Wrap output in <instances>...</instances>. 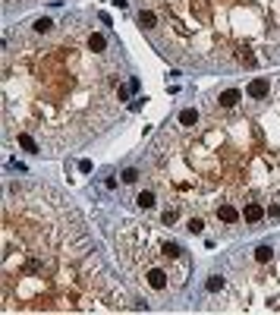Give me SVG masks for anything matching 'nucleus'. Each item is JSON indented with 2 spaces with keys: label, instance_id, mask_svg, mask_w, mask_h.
Here are the masks:
<instances>
[{
  "label": "nucleus",
  "instance_id": "f257e3e1",
  "mask_svg": "<svg viewBox=\"0 0 280 315\" xmlns=\"http://www.w3.org/2000/svg\"><path fill=\"white\" fill-rule=\"evenodd\" d=\"M145 174L167 205L189 214H208L220 202L280 205V79L261 101L236 110L205 101L195 126H164Z\"/></svg>",
  "mask_w": 280,
  "mask_h": 315
},
{
  "label": "nucleus",
  "instance_id": "f03ea898",
  "mask_svg": "<svg viewBox=\"0 0 280 315\" xmlns=\"http://www.w3.org/2000/svg\"><path fill=\"white\" fill-rule=\"evenodd\" d=\"M161 26L151 41L167 60L201 69L280 63V0H145Z\"/></svg>",
  "mask_w": 280,
  "mask_h": 315
},
{
  "label": "nucleus",
  "instance_id": "7ed1b4c3",
  "mask_svg": "<svg viewBox=\"0 0 280 315\" xmlns=\"http://www.w3.org/2000/svg\"><path fill=\"white\" fill-rule=\"evenodd\" d=\"M261 221H268V205H265V202H258V199L246 202V205H242V224H246V230L258 227Z\"/></svg>",
  "mask_w": 280,
  "mask_h": 315
},
{
  "label": "nucleus",
  "instance_id": "20e7f679",
  "mask_svg": "<svg viewBox=\"0 0 280 315\" xmlns=\"http://www.w3.org/2000/svg\"><path fill=\"white\" fill-rule=\"evenodd\" d=\"M136 22H139V29L148 35V38H151V35L158 32V26H161V16H158V10H155V7H139Z\"/></svg>",
  "mask_w": 280,
  "mask_h": 315
},
{
  "label": "nucleus",
  "instance_id": "39448f33",
  "mask_svg": "<svg viewBox=\"0 0 280 315\" xmlns=\"http://www.w3.org/2000/svg\"><path fill=\"white\" fill-rule=\"evenodd\" d=\"M271 88H274V79H268V76H258V79H252V82L246 85V98H252V101H261V98H268V95H271Z\"/></svg>",
  "mask_w": 280,
  "mask_h": 315
},
{
  "label": "nucleus",
  "instance_id": "423d86ee",
  "mask_svg": "<svg viewBox=\"0 0 280 315\" xmlns=\"http://www.w3.org/2000/svg\"><path fill=\"white\" fill-rule=\"evenodd\" d=\"M211 101H214L220 110H236V107L242 104V91H239V88H223V91H217Z\"/></svg>",
  "mask_w": 280,
  "mask_h": 315
},
{
  "label": "nucleus",
  "instance_id": "0eeeda50",
  "mask_svg": "<svg viewBox=\"0 0 280 315\" xmlns=\"http://www.w3.org/2000/svg\"><path fill=\"white\" fill-rule=\"evenodd\" d=\"M252 262L271 265V262H274V243H258V246L252 249Z\"/></svg>",
  "mask_w": 280,
  "mask_h": 315
},
{
  "label": "nucleus",
  "instance_id": "6e6552de",
  "mask_svg": "<svg viewBox=\"0 0 280 315\" xmlns=\"http://www.w3.org/2000/svg\"><path fill=\"white\" fill-rule=\"evenodd\" d=\"M155 202H158V189H151V186L142 189V192L136 196V205H139V208H145V211H148V208H155Z\"/></svg>",
  "mask_w": 280,
  "mask_h": 315
},
{
  "label": "nucleus",
  "instance_id": "1a4fd4ad",
  "mask_svg": "<svg viewBox=\"0 0 280 315\" xmlns=\"http://www.w3.org/2000/svg\"><path fill=\"white\" fill-rule=\"evenodd\" d=\"M205 227H208V224H205V214H198V211H192L189 217H186V233H201Z\"/></svg>",
  "mask_w": 280,
  "mask_h": 315
},
{
  "label": "nucleus",
  "instance_id": "9d476101",
  "mask_svg": "<svg viewBox=\"0 0 280 315\" xmlns=\"http://www.w3.org/2000/svg\"><path fill=\"white\" fill-rule=\"evenodd\" d=\"M198 120H201V114H198V110H192V107H189V110H180V117H176L180 126H195Z\"/></svg>",
  "mask_w": 280,
  "mask_h": 315
},
{
  "label": "nucleus",
  "instance_id": "9b49d317",
  "mask_svg": "<svg viewBox=\"0 0 280 315\" xmlns=\"http://www.w3.org/2000/svg\"><path fill=\"white\" fill-rule=\"evenodd\" d=\"M32 26H35V35H50L57 22H54V19H35Z\"/></svg>",
  "mask_w": 280,
  "mask_h": 315
},
{
  "label": "nucleus",
  "instance_id": "f8f14e48",
  "mask_svg": "<svg viewBox=\"0 0 280 315\" xmlns=\"http://www.w3.org/2000/svg\"><path fill=\"white\" fill-rule=\"evenodd\" d=\"M227 287V277L223 274H211V281H208V293H217V290H223Z\"/></svg>",
  "mask_w": 280,
  "mask_h": 315
},
{
  "label": "nucleus",
  "instance_id": "ddd939ff",
  "mask_svg": "<svg viewBox=\"0 0 280 315\" xmlns=\"http://www.w3.org/2000/svg\"><path fill=\"white\" fill-rule=\"evenodd\" d=\"M139 177H142V174H139L136 167H129V171H123V183H136Z\"/></svg>",
  "mask_w": 280,
  "mask_h": 315
}]
</instances>
